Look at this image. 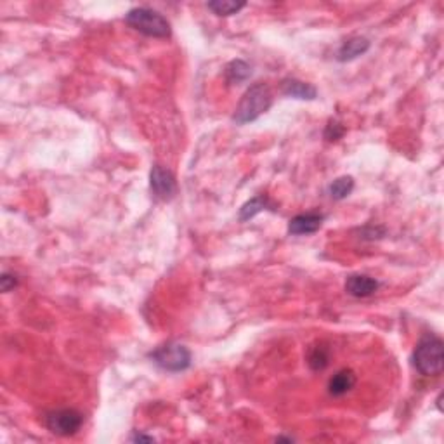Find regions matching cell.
Instances as JSON below:
<instances>
[{"mask_svg": "<svg viewBox=\"0 0 444 444\" xmlns=\"http://www.w3.org/2000/svg\"><path fill=\"white\" fill-rule=\"evenodd\" d=\"M130 439L134 441V443H141V441H146V443H151V441H155V439H153V437L145 436V434H134V436L130 437Z\"/></svg>", "mask_w": 444, "mask_h": 444, "instance_id": "cell-19", "label": "cell"}, {"mask_svg": "<svg viewBox=\"0 0 444 444\" xmlns=\"http://www.w3.org/2000/svg\"><path fill=\"white\" fill-rule=\"evenodd\" d=\"M246 6V2H236V0H215V2H209L207 8L217 16H233L238 14L243 8Z\"/></svg>", "mask_w": 444, "mask_h": 444, "instance_id": "cell-15", "label": "cell"}, {"mask_svg": "<svg viewBox=\"0 0 444 444\" xmlns=\"http://www.w3.org/2000/svg\"><path fill=\"white\" fill-rule=\"evenodd\" d=\"M250 75H252V66L246 61H243V59H235V61L229 63L224 70L226 80H228V83H231V85L245 82L246 78H250Z\"/></svg>", "mask_w": 444, "mask_h": 444, "instance_id": "cell-13", "label": "cell"}, {"mask_svg": "<svg viewBox=\"0 0 444 444\" xmlns=\"http://www.w3.org/2000/svg\"><path fill=\"white\" fill-rule=\"evenodd\" d=\"M268 209L275 210V205L271 203V200H269L266 195L255 196V198L246 202L245 205L240 209V220H242V222H246V220L253 219L257 213L264 212V210H268Z\"/></svg>", "mask_w": 444, "mask_h": 444, "instance_id": "cell-12", "label": "cell"}, {"mask_svg": "<svg viewBox=\"0 0 444 444\" xmlns=\"http://www.w3.org/2000/svg\"><path fill=\"white\" fill-rule=\"evenodd\" d=\"M307 363H309L310 370L315 372H321L326 366L330 365V349L323 343H318L313 349L309 350V356H307Z\"/></svg>", "mask_w": 444, "mask_h": 444, "instance_id": "cell-14", "label": "cell"}, {"mask_svg": "<svg viewBox=\"0 0 444 444\" xmlns=\"http://www.w3.org/2000/svg\"><path fill=\"white\" fill-rule=\"evenodd\" d=\"M352 189H354V179L350 176H343V177H339V179H335V181L330 184L328 191L333 200H343L352 193Z\"/></svg>", "mask_w": 444, "mask_h": 444, "instance_id": "cell-16", "label": "cell"}, {"mask_svg": "<svg viewBox=\"0 0 444 444\" xmlns=\"http://www.w3.org/2000/svg\"><path fill=\"white\" fill-rule=\"evenodd\" d=\"M149 186H151V191L155 193L156 198L165 200V202L172 200L177 193L176 177H173V173L169 169H165L162 165H155L151 169Z\"/></svg>", "mask_w": 444, "mask_h": 444, "instance_id": "cell-6", "label": "cell"}, {"mask_svg": "<svg viewBox=\"0 0 444 444\" xmlns=\"http://www.w3.org/2000/svg\"><path fill=\"white\" fill-rule=\"evenodd\" d=\"M379 286L380 283L375 278L366 275H350L346 279V292L356 299H365V297L373 295L379 290Z\"/></svg>", "mask_w": 444, "mask_h": 444, "instance_id": "cell-8", "label": "cell"}, {"mask_svg": "<svg viewBox=\"0 0 444 444\" xmlns=\"http://www.w3.org/2000/svg\"><path fill=\"white\" fill-rule=\"evenodd\" d=\"M273 105V94L266 83H253L249 91L243 94L242 101L236 106V112L233 115L238 125H245L249 122H255L260 115L268 112Z\"/></svg>", "mask_w": 444, "mask_h": 444, "instance_id": "cell-1", "label": "cell"}, {"mask_svg": "<svg viewBox=\"0 0 444 444\" xmlns=\"http://www.w3.org/2000/svg\"><path fill=\"white\" fill-rule=\"evenodd\" d=\"M125 21L136 32L146 36H155V39H167L172 32L170 23L158 11H153L149 8L130 9L125 16Z\"/></svg>", "mask_w": 444, "mask_h": 444, "instance_id": "cell-3", "label": "cell"}, {"mask_svg": "<svg viewBox=\"0 0 444 444\" xmlns=\"http://www.w3.org/2000/svg\"><path fill=\"white\" fill-rule=\"evenodd\" d=\"M18 286V278L14 275H9V273H4V275L0 276V288L2 292L8 293L11 290H14Z\"/></svg>", "mask_w": 444, "mask_h": 444, "instance_id": "cell-18", "label": "cell"}, {"mask_svg": "<svg viewBox=\"0 0 444 444\" xmlns=\"http://www.w3.org/2000/svg\"><path fill=\"white\" fill-rule=\"evenodd\" d=\"M151 359L155 365L165 372H184L191 366V352L186 346L176 342H169L158 347L151 352Z\"/></svg>", "mask_w": 444, "mask_h": 444, "instance_id": "cell-4", "label": "cell"}, {"mask_svg": "<svg viewBox=\"0 0 444 444\" xmlns=\"http://www.w3.org/2000/svg\"><path fill=\"white\" fill-rule=\"evenodd\" d=\"M282 92L288 98L302 99V101H313L318 96V91H316L315 85L310 83L302 82V80L297 78H286L282 82Z\"/></svg>", "mask_w": 444, "mask_h": 444, "instance_id": "cell-9", "label": "cell"}, {"mask_svg": "<svg viewBox=\"0 0 444 444\" xmlns=\"http://www.w3.org/2000/svg\"><path fill=\"white\" fill-rule=\"evenodd\" d=\"M370 40L365 39V36H352V39L346 40V42L340 45L339 52H337V59L340 63L352 61V59L359 58V56L365 54L370 49Z\"/></svg>", "mask_w": 444, "mask_h": 444, "instance_id": "cell-10", "label": "cell"}, {"mask_svg": "<svg viewBox=\"0 0 444 444\" xmlns=\"http://www.w3.org/2000/svg\"><path fill=\"white\" fill-rule=\"evenodd\" d=\"M354 385H356V373H354L352 370L343 368L340 370V372H337L335 375L330 379L328 392L332 394V396L340 397L343 396V394L349 392Z\"/></svg>", "mask_w": 444, "mask_h": 444, "instance_id": "cell-11", "label": "cell"}, {"mask_svg": "<svg viewBox=\"0 0 444 444\" xmlns=\"http://www.w3.org/2000/svg\"><path fill=\"white\" fill-rule=\"evenodd\" d=\"M83 423V415L76 410L65 408V410H54V412L47 413L45 416V425L56 436H73L80 430Z\"/></svg>", "mask_w": 444, "mask_h": 444, "instance_id": "cell-5", "label": "cell"}, {"mask_svg": "<svg viewBox=\"0 0 444 444\" xmlns=\"http://www.w3.org/2000/svg\"><path fill=\"white\" fill-rule=\"evenodd\" d=\"M323 220H325V215L321 213H300L288 222V233L290 235H313L321 228Z\"/></svg>", "mask_w": 444, "mask_h": 444, "instance_id": "cell-7", "label": "cell"}, {"mask_svg": "<svg viewBox=\"0 0 444 444\" xmlns=\"http://www.w3.org/2000/svg\"><path fill=\"white\" fill-rule=\"evenodd\" d=\"M413 365L422 375L436 377L444 368V346L443 340L436 335H425L415 347Z\"/></svg>", "mask_w": 444, "mask_h": 444, "instance_id": "cell-2", "label": "cell"}, {"mask_svg": "<svg viewBox=\"0 0 444 444\" xmlns=\"http://www.w3.org/2000/svg\"><path fill=\"white\" fill-rule=\"evenodd\" d=\"M346 134V129H343L342 123H339L337 120H330L328 125H326L325 129V139L326 141H337V139H340L342 136Z\"/></svg>", "mask_w": 444, "mask_h": 444, "instance_id": "cell-17", "label": "cell"}]
</instances>
